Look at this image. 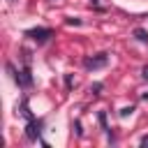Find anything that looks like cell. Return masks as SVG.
Masks as SVG:
<instances>
[{
    "mask_svg": "<svg viewBox=\"0 0 148 148\" xmlns=\"http://www.w3.org/2000/svg\"><path fill=\"white\" fill-rule=\"evenodd\" d=\"M53 35V30L51 28H30V30H25V37H30V39H35V42H46L49 37Z\"/></svg>",
    "mask_w": 148,
    "mask_h": 148,
    "instance_id": "1",
    "label": "cell"
},
{
    "mask_svg": "<svg viewBox=\"0 0 148 148\" xmlns=\"http://www.w3.org/2000/svg\"><path fill=\"white\" fill-rule=\"evenodd\" d=\"M143 99H148V92H143Z\"/></svg>",
    "mask_w": 148,
    "mask_h": 148,
    "instance_id": "13",
    "label": "cell"
},
{
    "mask_svg": "<svg viewBox=\"0 0 148 148\" xmlns=\"http://www.w3.org/2000/svg\"><path fill=\"white\" fill-rule=\"evenodd\" d=\"M99 90H102V83H92V86H90V92H92V95H99Z\"/></svg>",
    "mask_w": 148,
    "mask_h": 148,
    "instance_id": "8",
    "label": "cell"
},
{
    "mask_svg": "<svg viewBox=\"0 0 148 148\" xmlns=\"http://www.w3.org/2000/svg\"><path fill=\"white\" fill-rule=\"evenodd\" d=\"M139 143H141V146H148V134H143V136H141V141H139Z\"/></svg>",
    "mask_w": 148,
    "mask_h": 148,
    "instance_id": "11",
    "label": "cell"
},
{
    "mask_svg": "<svg viewBox=\"0 0 148 148\" xmlns=\"http://www.w3.org/2000/svg\"><path fill=\"white\" fill-rule=\"evenodd\" d=\"M106 62H109V53H97V56H92V58H86V60H83L86 69H102Z\"/></svg>",
    "mask_w": 148,
    "mask_h": 148,
    "instance_id": "2",
    "label": "cell"
},
{
    "mask_svg": "<svg viewBox=\"0 0 148 148\" xmlns=\"http://www.w3.org/2000/svg\"><path fill=\"white\" fill-rule=\"evenodd\" d=\"M132 111H134V106L130 104V106H125V109H120V118H127V116H132Z\"/></svg>",
    "mask_w": 148,
    "mask_h": 148,
    "instance_id": "7",
    "label": "cell"
},
{
    "mask_svg": "<svg viewBox=\"0 0 148 148\" xmlns=\"http://www.w3.org/2000/svg\"><path fill=\"white\" fill-rule=\"evenodd\" d=\"M69 25H81V18H67Z\"/></svg>",
    "mask_w": 148,
    "mask_h": 148,
    "instance_id": "9",
    "label": "cell"
},
{
    "mask_svg": "<svg viewBox=\"0 0 148 148\" xmlns=\"http://www.w3.org/2000/svg\"><path fill=\"white\" fill-rule=\"evenodd\" d=\"M14 79H16V83H18L21 88H28V86H32V76H30V67H23L21 72H16V74H14Z\"/></svg>",
    "mask_w": 148,
    "mask_h": 148,
    "instance_id": "4",
    "label": "cell"
},
{
    "mask_svg": "<svg viewBox=\"0 0 148 148\" xmlns=\"http://www.w3.org/2000/svg\"><path fill=\"white\" fill-rule=\"evenodd\" d=\"M134 37H136L139 42H148V32H146L143 28H136V30H134Z\"/></svg>",
    "mask_w": 148,
    "mask_h": 148,
    "instance_id": "5",
    "label": "cell"
},
{
    "mask_svg": "<svg viewBox=\"0 0 148 148\" xmlns=\"http://www.w3.org/2000/svg\"><path fill=\"white\" fill-rule=\"evenodd\" d=\"M141 76H143V79H148V65H146V67L141 69Z\"/></svg>",
    "mask_w": 148,
    "mask_h": 148,
    "instance_id": "12",
    "label": "cell"
},
{
    "mask_svg": "<svg viewBox=\"0 0 148 148\" xmlns=\"http://www.w3.org/2000/svg\"><path fill=\"white\" fill-rule=\"evenodd\" d=\"M99 125H102V130L109 134V125H106V113H104V111H99Z\"/></svg>",
    "mask_w": 148,
    "mask_h": 148,
    "instance_id": "6",
    "label": "cell"
},
{
    "mask_svg": "<svg viewBox=\"0 0 148 148\" xmlns=\"http://www.w3.org/2000/svg\"><path fill=\"white\" fill-rule=\"evenodd\" d=\"M65 83H67V88H72V74H67V76H65Z\"/></svg>",
    "mask_w": 148,
    "mask_h": 148,
    "instance_id": "10",
    "label": "cell"
},
{
    "mask_svg": "<svg viewBox=\"0 0 148 148\" xmlns=\"http://www.w3.org/2000/svg\"><path fill=\"white\" fill-rule=\"evenodd\" d=\"M42 127H44V120H35V118H30V123H28V127H25V136H28L30 141H37L39 134H42Z\"/></svg>",
    "mask_w": 148,
    "mask_h": 148,
    "instance_id": "3",
    "label": "cell"
}]
</instances>
